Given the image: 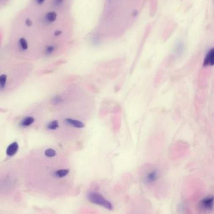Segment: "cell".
<instances>
[{
	"label": "cell",
	"mask_w": 214,
	"mask_h": 214,
	"mask_svg": "<svg viewBox=\"0 0 214 214\" xmlns=\"http://www.w3.org/2000/svg\"><path fill=\"white\" fill-rule=\"evenodd\" d=\"M88 198L92 204L102 206L109 210H112L113 209V204L99 193L90 192L88 194Z\"/></svg>",
	"instance_id": "cell-1"
},
{
	"label": "cell",
	"mask_w": 214,
	"mask_h": 214,
	"mask_svg": "<svg viewBox=\"0 0 214 214\" xmlns=\"http://www.w3.org/2000/svg\"><path fill=\"white\" fill-rule=\"evenodd\" d=\"M214 204V196H207L202 199L200 202V207L202 210L209 211L212 210Z\"/></svg>",
	"instance_id": "cell-2"
},
{
	"label": "cell",
	"mask_w": 214,
	"mask_h": 214,
	"mask_svg": "<svg viewBox=\"0 0 214 214\" xmlns=\"http://www.w3.org/2000/svg\"><path fill=\"white\" fill-rule=\"evenodd\" d=\"M214 65V48H212L206 55L203 63V66Z\"/></svg>",
	"instance_id": "cell-3"
},
{
	"label": "cell",
	"mask_w": 214,
	"mask_h": 214,
	"mask_svg": "<svg viewBox=\"0 0 214 214\" xmlns=\"http://www.w3.org/2000/svg\"><path fill=\"white\" fill-rule=\"evenodd\" d=\"M65 123L69 126H72L76 129H82L84 127V123L80 120L76 119H72L71 118H68L65 120Z\"/></svg>",
	"instance_id": "cell-4"
},
{
	"label": "cell",
	"mask_w": 214,
	"mask_h": 214,
	"mask_svg": "<svg viewBox=\"0 0 214 214\" xmlns=\"http://www.w3.org/2000/svg\"><path fill=\"white\" fill-rule=\"evenodd\" d=\"M18 149H19L18 143L15 142H13L12 143H11L8 147L6 153H7V155L9 156V157H13V156H14L17 153V152H18Z\"/></svg>",
	"instance_id": "cell-5"
},
{
	"label": "cell",
	"mask_w": 214,
	"mask_h": 214,
	"mask_svg": "<svg viewBox=\"0 0 214 214\" xmlns=\"http://www.w3.org/2000/svg\"><path fill=\"white\" fill-rule=\"evenodd\" d=\"M158 178V173L157 170H153L149 172L146 177V180L148 183H153L157 180Z\"/></svg>",
	"instance_id": "cell-6"
},
{
	"label": "cell",
	"mask_w": 214,
	"mask_h": 214,
	"mask_svg": "<svg viewBox=\"0 0 214 214\" xmlns=\"http://www.w3.org/2000/svg\"><path fill=\"white\" fill-rule=\"evenodd\" d=\"M35 120L33 117H26L20 121V126L22 127H27L31 126Z\"/></svg>",
	"instance_id": "cell-7"
},
{
	"label": "cell",
	"mask_w": 214,
	"mask_h": 214,
	"mask_svg": "<svg viewBox=\"0 0 214 214\" xmlns=\"http://www.w3.org/2000/svg\"><path fill=\"white\" fill-rule=\"evenodd\" d=\"M59 122L57 120H54L49 122L47 126V128L50 130H55L59 127Z\"/></svg>",
	"instance_id": "cell-8"
},
{
	"label": "cell",
	"mask_w": 214,
	"mask_h": 214,
	"mask_svg": "<svg viewBox=\"0 0 214 214\" xmlns=\"http://www.w3.org/2000/svg\"><path fill=\"white\" fill-rule=\"evenodd\" d=\"M69 173L68 169H60L58 170L55 172V175L58 178H63L67 176Z\"/></svg>",
	"instance_id": "cell-9"
},
{
	"label": "cell",
	"mask_w": 214,
	"mask_h": 214,
	"mask_svg": "<svg viewBox=\"0 0 214 214\" xmlns=\"http://www.w3.org/2000/svg\"><path fill=\"white\" fill-rule=\"evenodd\" d=\"M8 77L6 74H1L0 76V86H1V90H2L7 85Z\"/></svg>",
	"instance_id": "cell-10"
},
{
	"label": "cell",
	"mask_w": 214,
	"mask_h": 214,
	"mask_svg": "<svg viewBox=\"0 0 214 214\" xmlns=\"http://www.w3.org/2000/svg\"><path fill=\"white\" fill-rule=\"evenodd\" d=\"M57 15L54 11H51L46 15V19L49 22H54L57 19Z\"/></svg>",
	"instance_id": "cell-11"
},
{
	"label": "cell",
	"mask_w": 214,
	"mask_h": 214,
	"mask_svg": "<svg viewBox=\"0 0 214 214\" xmlns=\"http://www.w3.org/2000/svg\"><path fill=\"white\" fill-rule=\"evenodd\" d=\"M56 155H57V152L53 148H48L45 151V155L49 158L54 157H55Z\"/></svg>",
	"instance_id": "cell-12"
},
{
	"label": "cell",
	"mask_w": 214,
	"mask_h": 214,
	"mask_svg": "<svg viewBox=\"0 0 214 214\" xmlns=\"http://www.w3.org/2000/svg\"><path fill=\"white\" fill-rule=\"evenodd\" d=\"M19 46L21 48V50H26L28 49V42L26 40V39H25L24 38H21L19 39Z\"/></svg>",
	"instance_id": "cell-13"
},
{
	"label": "cell",
	"mask_w": 214,
	"mask_h": 214,
	"mask_svg": "<svg viewBox=\"0 0 214 214\" xmlns=\"http://www.w3.org/2000/svg\"><path fill=\"white\" fill-rule=\"evenodd\" d=\"M54 51H55V47H54V46L50 45V46H49V47L46 48L45 53L47 55H51Z\"/></svg>",
	"instance_id": "cell-14"
},
{
	"label": "cell",
	"mask_w": 214,
	"mask_h": 214,
	"mask_svg": "<svg viewBox=\"0 0 214 214\" xmlns=\"http://www.w3.org/2000/svg\"><path fill=\"white\" fill-rule=\"evenodd\" d=\"M25 23H26V24L28 26H31V25H32V22L30 20H29V19H27V20H26Z\"/></svg>",
	"instance_id": "cell-15"
},
{
	"label": "cell",
	"mask_w": 214,
	"mask_h": 214,
	"mask_svg": "<svg viewBox=\"0 0 214 214\" xmlns=\"http://www.w3.org/2000/svg\"><path fill=\"white\" fill-rule=\"evenodd\" d=\"M63 1V0H55V3L57 5H59Z\"/></svg>",
	"instance_id": "cell-16"
},
{
	"label": "cell",
	"mask_w": 214,
	"mask_h": 214,
	"mask_svg": "<svg viewBox=\"0 0 214 214\" xmlns=\"http://www.w3.org/2000/svg\"><path fill=\"white\" fill-rule=\"evenodd\" d=\"M37 1L38 3H39V4H42V3H43L45 1V0H37Z\"/></svg>",
	"instance_id": "cell-17"
},
{
	"label": "cell",
	"mask_w": 214,
	"mask_h": 214,
	"mask_svg": "<svg viewBox=\"0 0 214 214\" xmlns=\"http://www.w3.org/2000/svg\"><path fill=\"white\" fill-rule=\"evenodd\" d=\"M61 33V32L60 31H57L55 34H56V35H59V34H60Z\"/></svg>",
	"instance_id": "cell-18"
}]
</instances>
